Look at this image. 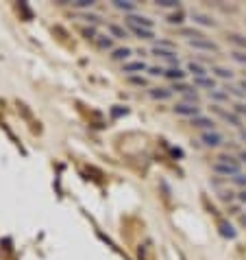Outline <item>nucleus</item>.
<instances>
[{
	"label": "nucleus",
	"instance_id": "nucleus-1",
	"mask_svg": "<svg viewBox=\"0 0 246 260\" xmlns=\"http://www.w3.org/2000/svg\"><path fill=\"white\" fill-rule=\"evenodd\" d=\"M212 171L218 173L220 177L233 179L235 175H240L242 164H240V160H235V157H231V155H220V157H216V162L212 164Z\"/></svg>",
	"mask_w": 246,
	"mask_h": 260
},
{
	"label": "nucleus",
	"instance_id": "nucleus-2",
	"mask_svg": "<svg viewBox=\"0 0 246 260\" xmlns=\"http://www.w3.org/2000/svg\"><path fill=\"white\" fill-rule=\"evenodd\" d=\"M187 46L194 48V50H200V53H214V55L220 53V46L216 44L214 40H209V38H200V40L187 42Z\"/></svg>",
	"mask_w": 246,
	"mask_h": 260
},
{
	"label": "nucleus",
	"instance_id": "nucleus-3",
	"mask_svg": "<svg viewBox=\"0 0 246 260\" xmlns=\"http://www.w3.org/2000/svg\"><path fill=\"white\" fill-rule=\"evenodd\" d=\"M200 142L205 144L209 149H218L224 144V136L218 132V129H214V132H202L200 134Z\"/></svg>",
	"mask_w": 246,
	"mask_h": 260
},
{
	"label": "nucleus",
	"instance_id": "nucleus-4",
	"mask_svg": "<svg viewBox=\"0 0 246 260\" xmlns=\"http://www.w3.org/2000/svg\"><path fill=\"white\" fill-rule=\"evenodd\" d=\"M172 112L177 114V116H183V118H196V116H200V107L198 105H190V103H177L175 107H172Z\"/></svg>",
	"mask_w": 246,
	"mask_h": 260
},
{
	"label": "nucleus",
	"instance_id": "nucleus-5",
	"mask_svg": "<svg viewBox=\"0 0 246 260\" xmlns=\"http://www.w3.org/2000/svg\"><path fill=\"white\" fill-rule=\"evenodd\" d=\"M125 22H127V26L148 28V31H153V26H155V20H150L148 16H140V13H131V16H127Z\"/></svg>",
	"mask_w": 246,
	"mask_h": 260
},
{
	"label": "nucleus",
	"instance_id": "nucleus-6",
	"mask_svg": "<svg viewBox=\"0 0 246 260\" xmlns=\"http://www.w3.org/2000/svg\"><path fill=\"white\" fill-rule=\"evenodd\" d=\"M153 55L157 57V59H161V61L168 63V68H177L179 63H181L179 55L175 53V50H163V48H155L153 46Z\"/></svg>",
	"mask_w": 246,
	"mask_h": 260
},
{
	"label": "nucleus",
	"instance_id": "nucleus-7",
	"mask_svg": "<svg viewBox=\"0 0 246 260\" xmlns=\"http://www.w3.org/2000/svg\"><path fill=\"white\" fill-rule=\"evenodd\" d=\"M122 72L127 77H135V75H142V72H148V63L144 59H135V61H127L122 63Z\"/></svg>",
	"mask_w": 246,
	"mask_h": 260
},
{
	"label": "nucleus",
	"instance_id": "nucleus-8",
	"mask_svg": "<svg viewBox=\"0 0 246 260\" xmlns=\"http://www.w3.org/2000/svg\"><path fill=\"white\" fill-rule=\"evenodd\" d=\"M212 110H214L216 114H218V116H220L222 120H227L231 127H237V129H242V118L237 116L235 112H227V110H224L222 105H212Z\"/></svg>",
	"mask_w": 246,
	"mask_h": 260
},
{
	"label": "nucleus",
	"instance_id": "nucleus-9",
	"mask_svg": "<svg viewBox=\"0 0 246 260\" xmlns=\"http://www.w3.org/2000/svg\"><path fill=\"white\" fill-rule=\"evenodd\" d=\"M190 125L194 129H200V134H202V132H214V129H216V120L209 118V116H202V114H200V116L190 120Z\"/></svg>",
	"mask_w": 246,
	"mask_h": 260
},
{
	"label": "nucleus",
	"instance_id": "nucleus-10",
	"mask_svg": "<svg viewBox=\"0 0 246 260\" xmlns=\"http://www.w3.org/2000/svg\"><path fill=\"white\" fill-rule=\"evenodd\" d=\"M172 92L170 88H163V85H155V88H148V96L153 99V101H168L172 99Z\"/></svg>",
	"mask_w": 246,
	"mask_h": 260
},
{
	"label": "nucleus",
	"instance_id": "nucleus-11",
	"mask_svg": "<svg viewBox=\"0 0 246 260\" xmlns=\"http://www.w3.org/2000/svg\"><path fill=\"white\" fill-rule=\"evenodd\" d=\"M163 77L168 79V81H172V83H181L187 77V72L181 66H177V68H163Z\"/></svg>",
	"mask_w": 246,
	"mask_h": 260
},
{
	"label": "nucleus",
	"instance_id": "nucleus-12",
	"mask_svg": "<svg viewBox=\"0 0 246 260\" xmlns=\"http://www.w3.org/2000/svg\"><path fill=\"white\" fill-rule=\"evenodd\" d=\"M227 42H229V44H233L235 50H244V53H246V35H244V33L229 31V33H227Z\"/></svg>",
	"mask_w": 246,
	"mask_h": 260
},
{
	"label": "nucleus",
	"instance_id": "nucleus-13",
	"mask_svg": "<svg viewBox=\"0 0 246 260\" xmlns=\"http://www.w3.org/2000/svg\"><path fill=\"white\" fill-rule=\"evenodd\" d=\"M179 35H181V38H185L187 42H194V40L205 38L200 28H190V26H181V28H179Z\"/></svg>",
	"mask_w": 246,
	"mask_h": 260
},
{
	"label": "nucleus",
	"instance_id": "nucleus-14",
	"mask_svg": "<svg viewBox=\"0 0 246 260\" xmlns=\"http://www.w3.org/2000/svg\"><path fill=\"white\" fill-rule=\"evenodd\" d=\"M187 70H190L192 72V75H194V79H200V77H209V68L207 66H202V63L200 61H190V63H187Z\"/></svg>",
	"mask_w": 246,
	"mask_h": 260
},
{
	"label": "nucleus",
	"instance_id": "nucleus-15",
	"mask_svg": "<svg viewBox=\"0 0 246 260\" xmlns=\"http://www.w3.org/2000/svg\"><path fill=\"white\" fill-rule=\"evenodd\" d=\"M113 7L118 11H125L127 16H131V13H135V9H137V3H133V0H113Z\"/></svg>",
	"mask_w": 246,
	"mask_h": 260
},
{
	"label": "nucleus",
	"instance_id": "nucleus-16",
	"mask_svg": "<svg viewBox=\"0 0 246 260\" xmlns=\"http://www.w3.org/2000/svg\"><path fill=\"white\" fill-rule=\"evenodd\" d=\"M192 20L200 26H216V20L212 16H207V13H202V11H192Z\"/></svg>",
	"mask_w": 246,
	"mask_h": 260
},
{
	"label": "nucleus",
	"instance_id": "nucleus-17",
	"mask_svg": "<svg viewBox=\"0 0 246 260\" xmlns=\"http://www.w3.org/2000/svg\"><path fill=\"white\" fill-rule=\"evenodd\" d=\"M209 99L214 101V105H222V103H229V92L227 90H222V88H216L209 92Z\"/></svg>",
	"mask_w": 246,
	"mask_h": 260
},
{
	"label": "nucleus",
	"instance_id": "nucleus-18",
	"mask_svg": "<svg viewBox=\"0 0 246 260\" xmlns=\"http://www.w3.org/2000/svg\"><path fill=\"white\" fill-rule=\"evenodd\" d=\"M194 88H207L209 92H212V90H216V79L214 77H200V79H194Z\"/></svg>",
	"mask_w": 246,
	"mask_h": 260
},
{
	"label": "nucleus",
	"instance_id": "nucleus-19",
	"mask_svg": "<svg viewBox=\"0 0 246 260\" xmlns=\"http://www.w3.org/2000/svg\"><path fill=\"white\" fill-rule=\"evenodd\" d=\"M129 57H131V48H113L111 50V59L113 61H122V63H127L129 61Z\"/></svg>",
	"mask_w": 246,
	"mask_h": 260
},
{
	"label": "nucleus",
	"instance_id": "nucleus-20",
	"mask_svg": "<svg viewBox=\"0 0 246 260\" xmlns=\"http://www.w3.org/2000/svg\"><path fill=\"white\" fill-rule=\"evenodd\" d=\"M212 72H214V77L224 79V81H231V79H233V70L227 68V66H212Z\"/></svg>",
	"mask_w": 246,
	"mask_h": 260
},
{
	"label": "nucleus",
	"instance_id": "nucleus-21",
	"mask_svg": "<svg viewBox=\"0 0 246 260\" xmlns=\"http://www.w3.org/2000/svg\"><path fill=\"white\" fill-rule=\"evenodd\" d=\"M127 31H131L137 40H155V33L148 28H137V26H127Z\"/></svg>",
	"mask_w": 246,
	"mask_h": 260
},
{
	"label": "nucleus",
	"instance_id": "nucleus-22",
	"mask_svg": "<svg viewBox=\"0 0 246 260\" xmlns=\"http://www.w3.org/2000/svg\"><path fill=\"white\" fill-rule=\"evenodd\" d=\"M107 28H109V35L113 40H127L129 38V31L125 26H120V24H109Z\"/></svg>",
	"mask_w": 246,
	"mask_h": 260
},
{
	"label": "nucleus",
	"instance_id": "nucleus-23",
	"mask_svg": "<svg viewBox=\"0 0 246 260\" xmlns=\"http://www.w3.org/2000/svg\"><path fill=\"white\" fill-rule=\"evenodd\" d=\"M218 232H220L224 238H231V241H233V238L237 236L235 228L231 225V223H227V221H220V223H218Z\"/></svg>",
	"mask_w": 246,
	"mask_h": 260
},
{
	"label": "nucleus",
	"instance_id": "nucleus-24",
	"mask_svg": "<svg viewBox=\"0 0 246 260\" xmlns=\"http://www.w3.org/2000/svg\"><path fill=\"white\" fill-rule=\"evenodd\" d=\"M96 44H98V48H103V50H113V38L111 35H98Z\"/></svg>",
	"mask_w": 246,
	"mask_h": 260
},
{
	"label": "nucleus",
	"instance_id": "nucleus-25",
	"mask_svg": "<svg viewBox=\"0 0 246 260\" xmlns=\"http://www.w3.org/2000/svg\"><path fill=\"white\" fill-rule=\"evenodd\" d=\"M155 5L159 9H179L181 7L179 0H155Z\"/></svg>",
	"mask_w": 246,
	"mask_h": 260
},
{
	"label": "nucleus",
	"instance_id": "nucleus-26",
	"mask_svg": "<svg viewBox=\"0 0 246 260\" xmlns=\"http://www.w3.org/2000/svg\"><path fill=\"white\" fill-rule=\"evenodd\" d=\"M192 88H194V85H187L185 81H181V83H172V88H170V90H172V92H177V94H181V96H183L185 92H190Z\"/></svg>",
	"mask_w": 246,
	"mask_h": 260
},
{
	"label": "nucleus",
	"instance_id": "nucleus-27",
	"mask_svg": "<svg viewBox=\"0 0 246 260\" xmlns=\"http://www.w3.org/2000/svg\"><path fill=\"white\" fill-rule=\"evenodd\" d=\"M231 59L246 68V53H244V50H231Z\"/></svg>",
	"mask_w": 246,
	"mask_h": 260
},
{
	"label": "nucleus",
	"instance_id": "nucleus-28",
	"mask_svg": "<svg viewBox=\"0 0 246 260\" xmlns=\"http://www.w3.org/2000/svg\"><path fill=\"white\" fill-rule=\"evenodd\" d=\"M155 48H163V50H175L177 53V44L168 40H155Z\"/></svg>",
	"mask_w": 246,
	"mask_h": 260
},
{
	"label": "nucleus",
	"instance_id": "nucleus-29",
	"mask_svg": "<svg viewBox=\"0 0 246 260\" xmlns=\"http://www.w3.org/2000/svg\"><path fill=\"white\" fill-rule=\"evenodd\" d=\"M70 5L74 7V9H92L96 3H94V0H72Z\"/></svg>",
	"mask_w": 246,
	"mask_h": 260
},
{
	"label": "nucleus",
	"instance_id": "nucleus-30",
	"mask_svg": "<svg viewBox=\"0 0 246 260\" xmlns=\"http://www.w3.org/2000/svg\"><path fill=\"white\" fill-rule=\"evenodd\" d=\"M227 92H229V96H231V94L237 96V99H244V96H246V92L240 88V85H235V88H227Z\"/></svg>",
	"mask_w": 246,
	"mask_h": 260
},
{
	"label": "nucleus",
	"instance_id": "nucleus-31",
	"mask_svg": "<svg viewBox=\"0 0 246 260\" xmlns=\"http://www.w3.org/2000/svg\"><path fill=\"white\" fill-rule=\"evenodd\" d=\"M129 83H133V85H146V77H142V75H135V77H129Z\"/></svg>",
	"mask_w": 246,
	"mask_h": 260
},
{
	"label": "nucleus",
	"instance_id": "nucleus-32",
	"mask_svg": "<svg viewBox=\"0 0 246 260\" xmlns=\"http://www.w3.org/2000/svg\"><path fill=\"white\" fill-rule=\"evenodd\" d=\"M168 24H183V13H172V16H168Z\"/></svg>",
	"mask_w": 246,
	"mask_h": 260
},
{
	"label": "nucleus",
	"instance_id": "nucleus-33",
	"mask_svg": "<svg viewBox=\"0 0 246 260\" xmlns=\"http://www.w3.org/2000/svg\"><path fill=\"white\" fill-rule=\"evenodd\" d=\"M233 112H235V114H237V116H240V118H246V103H235Z\"/></svg>",
	"mask_w": 246,
	"mask_h": 260
},
{
	"label": "nucleus",
	"instance_id": "nucleus-34",
	"mask_svg": "<svg viewBox=\"0 0 246 260\" xmlns=\"http://www.w3.org/2000/svg\"><path fill=\"white\" fill-rule=\"evenodd\" d=\"M233 184H235V186H240L242 190L246 188V175H244V173H240V175H235V177H233Z\"/></svg>",
	"mask_w": 246,
	"mask_h": 260
},
{
	"label": "nucleus",
	"instance_id": "nucleus-35",
	"mask_svg": "<svg viewBox=\"0 0 246 260\" xmlns=\"http://www.w3.org/2000/svg\"><path fill=\"white\" fill-rule=\"evenodd\" d=\"M148 75L150 77H163V68L161 66H148Z\"/></svg>",
	"mask_w": 246,
	"mask_h": 260
},
{
	"label": "nucleus",
	"instance_id": "nucleus-36",
	"mask_svg": "<svg viewBox=\"0 0 246 260\" xmlns=\"http://www.w3.org/2000/svg\"><path fill=\"white\" fill-rule=\"evenodd\" d=\"M83 20H88L90 24H100V18H98V16H94V13H85Z\"/></svg>",
	"mask_w": 246,
	"mask_h": 260
},
{
	"label": "nucleus",
	"instance_id": "nucleus-37",
	"mask_svg": "<svg viewBox=\"0 0 246 260\" xmlns=\"http://www.w3.org/2000/svg\"><path fill=\"white\" fill-rule=\"evenodd\" d=\"M237 201H240V204H246V188L240 190V194H237Z\"/></svg>",
	"mask_w": 246,
	"mask_h": 260
},
{
	"label": "nucleus",
	"instance_id": "nucleus-38",
	"mask_svg": "<svg viewBox=\"0 0 246 260\" xmlns=\"http://www.w3.org/2000/svg\"><path fill=\"white\" fill-rule=\"evenodd\" d=\"M240 140H244V142H246V129H244V127L240 129Z\"/></svg>",
	"mask_w": 246,
	"mask_h": 260
},
{
	"label": "nucleus",
	"instance_id": "nucleus-39",
	"mask_svg": "<svg viewBox=\"0 0 246 260\" xmlns=\"http://www.w3.org/2000/svg\"><path fill=\"white\" fill-rule=\"evenodd\" d=\"M240 164H246V151H242V153H240Z\"/></svg>",
	"mask_w": 246,
	"mask_h": 260
},
{
	"label": "nucleus",
	"instance_id": "nucleus-40",
	"mask_svg": "<svg viewBox=\"0 0 246 260\" xmlns=\"http://www.w3.org/2000/svg\"><path fill=\"white\" fill-rule=\"evenodd\" d=\"M240 88H242V90L246 92V79H244V81H240Z\"/></svg>",
	"mask_w": 246,
	"mask_h": 260
},
{
	"label": "nucleus",
	"instance_id": "nucleus-41",
	"mask_svg": "<svg viewBox=\"0 0 246 260\" xmlns=\"http://www.w3.org/2000/svg\"><path fill=\"white\" fill-rule=\"evenodd\" d=\"M242 223H244V225H246V214H244V216H242Z\"/></svg>",
	"mask_w": 246,
	"mask_h": 260
}]
</instances>
